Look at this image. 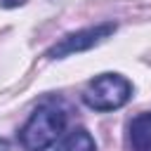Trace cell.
I'll list each match as a JSON object with an SVG mask.
<instances>
[{"mask_svg":"<svg viewBox=\"0 0 151 151\" xmlns=\"http://www.w3.org/2000/svg\"><path fill=\"white\" fill-rule=\"evenodd\" d=\"M26 0H0V7H19L24 5Z\"/></svg>","mask_w":151,"mask_h":151,"instance_id":"8992f818","label":"cell"},{"mask_svg":"<svg viewBox=\"0 0 151 151\" xmlns=\"http://www.w3.org/2000/svg\"><path fill=\"white\" fill-rule=\"evenodd\" d=\"M57 151H97V144H94V139H92V134L87 130L78 127V130L68 132L61 139V144L57 146Z\"/></svg>","mask_w":151,"mask_h":151,"instance_id":"5b68a950","label":"cell"},{"mask_svg":"<svg viewBox=\"0 0 151 151\" xmlns=\"http://www.w3.org/2000/svg\"><path fill=\"white\" fill-rule=\"evenodd\" d=\"M132 97V85L118 76V73H101L94 80H90L87 90L83 92V99L94 111H113L127 104Z\"/></svg>","mask_w":151,"mask_h":151,"instance_id":"7a4b0ae2","label":"cell"},{"mask_svg":"<svg viewBox=\"0 0 151 151\" xmlns=\"http://www.w3.org/2000/svg\"><path fill=\"white\" fill-rule=\"evenodd\" d=\"M113 31H116V24L106 21V24H99V26H92V28H83V31H76V33H68L57 45H52L47 50V57L50 59H61V57H68V54H76V52H85V50L99 45Z\"/></svg>","mask_w":151,"mask_h":151,"instance_id":"3957f363","label":"cell"},{"mask_svg":"<svg viewBox=\"0 0 151 151\" xmlns=\"http://www.w3.org/2000/svg\"><path fill=\"white\" fill-rule=\"evenodd\" d=\"M132 151H151V113H139L130 123Z\"/></svg>","mask_w":151,"mask_h":151,"instance_id":"277c9868","label":"cell"},{"mask_svg":"<svg viewBox=\"0 0 151 151\" xmlns=\"http://www.w3.org/2000/svg\"><path fill=\"white\" fill-rule=\"evenodd\" d=\"M64 127H66V111L59 104H42L21 127L19 142L26 151H45L57 142Z\"/></svg>","mask_w":151,"mask_h":151,"instance_id":"6da1fadb","label":"cell"}]
</instances>
